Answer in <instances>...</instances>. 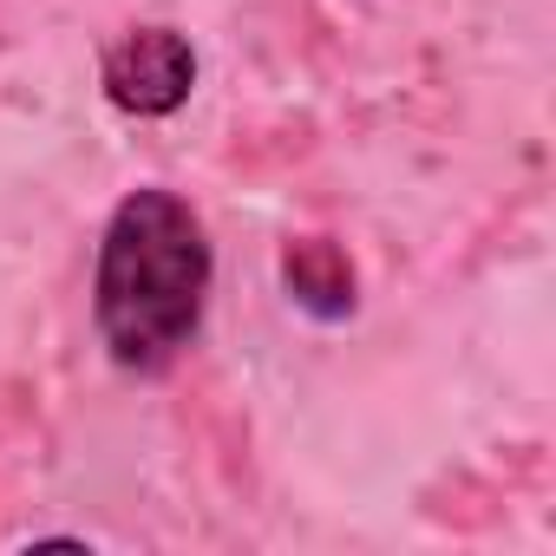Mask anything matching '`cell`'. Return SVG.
<instances>
[{"mask_svg":"<svg viewBox=\"0 0 556 556\" xmlns=\"http://www.w3.org/2000/svg\"><path fill=\"white\" fill-rule=\"evenodd\" d=\"M216 249L190 197L138 184L112 203L92 255V328L118 374L157 380L203 334Z\"/></svg>","mask_w":556,"mask_h":556,"instance_id":"obj_1","label":"cell"},{"mask_svg":"<svg viewBox=\"0 0 556 556\" xmlns=\"http://www.w3.org/2000/svg\"><path fill=\"white\" fill-rule=\"evenodd\" d=\"M99 86H105V105L125 112V118H177L197 92V47L190 34L151 21V27H131L125 40L105 47L99 60Z\"/></svg>","mask_w":556,"mask_h":556,"instance_id":"obj_2","label":"cell"},{"mask_svg":"<svg viewBox=\"0 0 556 556\" xmlns=\"http://www.w3.org/2000/svg\"><path fill=\"white\" fill-rule=\"evenodd\" d=\"M282 289L321 328H334V321H348L361 308V275H354L348 249L328 242V236H302V242L282 249Z\"/></svg>","mask_w":556,"mask_h":556,"instance_id":"obj_3","label":"cell"}]
</instances>
